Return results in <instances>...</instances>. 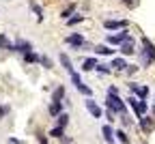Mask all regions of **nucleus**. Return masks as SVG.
<instances>
[{"label": "nucleus", "mask_w": 155, "mask_h": 144, "mask_svg": "<svg viewBox=\"0 0 155 144\" xmlns=\"http://www.w3.org/2000/svg\"><path fill=\"white\" fill-rule=\"evenodd\" d=\"M67 43L71 45V47H75V50H82V47H88V43H86V39L82 37V34H78V32H73V34H69L67 39Z\"/></svg>", "instance_id": "7ed1b4c3"}, {"label": "nucleus", "mask_w": 155, "mask_h": 144, "mask_svg": "<svg viewBox=\"0 0 155 144\" xmlns=\"http://www.w3.org/2000/svg\"><path fill=\"white\" fill-rule=\"evenodd\" d=\"M58 60H61V65H63V67H65V69H67L69 73H73V65H71V58H69V56H67L65 52H63L61 56H58Z\"/></svg>", "instance_id": "4468645a"}, {"label": "nucleus", "mask_w": 155, "mask_h": 144, "mask_svg": "<svg viewBox=\"0 0 155 144\" xmlns=\"http://www.w3.org/2000/svg\"><path fill=\"white\" fill-rule=\"evenodd\" d=\"M78 90H80V93H82V95H86V99H88V97H91V95H93V90H91V88H88V86H86V84H80V86H78Z\"/></svg>", "instance_id": "cd10ccee"}, {"label": "nucleus", "mask_w": 155, "mask_h": 144, "mask_svg": "<svg viewBox=\"0 0 155 144\" xmlns=\"http://www.w3.org/2000/svg\"><path fill=\"white\" fill-rule=\"evenodd\" d=\"M9 112H11V108H9V106H0V118H5Z\"/></svg>", "instance_id": "7c9ffc66"}, {"label": "nucleus", "mask_w": 155, "mask_h": 144, "mask_svg": "<svg viewBox=\"0 0 155 144\" xmlns=\"http://www.w3.org/2000/svg\"><path fill=\"white\" fill-rule=\"evenodd\" d=\"M97 71L99 73H110V65H97Z\"/></svg>", "instance_id": "2f4dec72"}, {"label": "nucleus", "mask_w": 155, "mask_h": 144, "mask_svg": "<svg viewBox=\"0 0 155 144\" xmlns=\"http://www.w3.org/2000/svg\"><path fill=\"white\" fill-rule=\"evenodd\" d=\"M48 136H52V138H58V140H63V136H65V129H63V127H52Z\"/></svg>", "instance_id": "aec40b11"}, {"label": "nucleus", "mask_w": 155, "mask_h": 144, "mask_svg": "<svg viewBox=\"0 0 155 144\" xmlns=\"http://www.w3.org/2000/svg\"><path fill=\"white\" fill-rule=\"evenodd\" d=\"M69 75H71V82H73V84H75V88H78V86H80V84H84V82H82V77H80V75H78L75 71H73V73H69Z\"/></svg>", "instance_id": "bb28decb"}, {"label": "nucleus", "mask_w": 155, "mask_h": 144, "mask_svg": "<svg viewBox=\"0 0 155 144\" xmlns=\"http://www.w3.org/2000/svg\"><path fill=\"white\" fill-rule=\"evenodd\" d=\"M101 133H104V140H106L108 144L114 142V129H112L110 125H104V127H101Z\"/></svg>", "instance_id": "ddd939ff"}, {"label": "nucleus", "mask_w": 155, "mask_h": 144, "mask_svg": "<svg viewBox=\"0 0 155 144\" xmlns=\"http://www.w3.org/2000/svg\"><path fill=\"white\" fill-rule=\"evenodd\" d=\"M97 65H99V63H97L95 58H86L82 63V71H93V69H97Z\"/></svg>", "instance_id": "dca6fc26"}, {"label": "nucleus", "mask_w": 155, "mask_h": 144, "mask_svg": "<svg viewBox=\"0 0 155 144\" xmlns=\"http://www.w3.org/2000/svg\"><path fill=\"white\" fill-rule=\"evenodd\" d=\"M30 9H32V11L37 13V19H39V22H43V9L39 7L37 2H30Z\"/></svg>", "instance_id": "4be33fe9"}, {"label": "nucleus", "mask_w": 155, "mask_h": 144, "mask_svg": "<svg viewBox=\"0 0 155 144\" xmlns=\"http://www.w3.org/2000/svg\"><path fill=\"white\" fill-rule=\"evenodd\" d=\"M86 110L93 114V118H101V114H104V110H101L99 106H97V103H95V101H93L91 97L86 99Z\"/></svg>", "instance_id": "6e6552de"}, {"label": "nucleus", "mask_w": 155, "mask_h": 144, "mask_svg": "<svg viewBox=\"0 0 155 144\" xmlns=\"http://www.w3.org/2000/svg\"><path fill=\"white\" fill-rule=\"evenodd\" d=\"M140 129H142L144 133H151V131L155 129V118H151V116H142V118H140Z\"/></svg>", "instance_id": "1a4fd4ad"}, {"label": "nucleus", "mask_w": 155, "mask_h": 144, "mask_svg": "<svg viewBox=\"0 0 155 144\" xmlns=\"http://www.w3.org/2000/svg\"><path fill=\"white\" fill-rule=\"evenodd\" d=\"M65 99V86H56L52 93V101H63Z\"/></svg>", "instance_id": "f3484780"}, {"label": "nucleus", "mask_w": 155, "mask_h": 144, "mask_svg": "<svg viewBox=\"0 0 155 144\" xmlns=\"http://www.w3.org/2000/svg\"><path fill=\"white\" fill-rule=\"evenodd\" d=\"M39 63H41L45 69H52V58H48V56H41V58H39Z\"/></svg>", "instance_id": "c85d7f7f"}, {"label": "nucleus", "mask_w": 155, "mask_h": 144, "mask_svg": "<svg viewBox=\"0 0 155 144\" xmlns=\"http://www.w3.org/2000/svg\"><path fill=\"white\" fill-rule=\"evenodd\" d=\"M95 52H97V54H101V56H110L114 50H110L108 45H97V47H95Z\"/></svg>", "instance_id": "5701e85b"}, {"label": "nucleus", "mask_w": 155, "mask_h": 144, "mask_svg": "<svg viewBox=\"0 0 155 144\" xmlns=\"http://www.w3.org/2000/svg\"><path fill=\"white\" fill-rule=\"evenodd\" d=\"M108 95H119V88H116V86H110V88H108Z\"/></svg>", "instance_id": "473e14b6"}, {"label": "nucleus", "mask_w": 155, "mask_h": 144, "mask_svg": "<svg viewBox=\"0 0 155 144\" xmlns=\"http://www.w3.org/2000/svg\"><path fill=\"white\" fill-rule=\"evenodd\" d=\"M129 90H131V95H134L136 99H140V101H144L147 95H149V88H147V86H140V84H136V82H129Z\"/></svg>", "instance_id": "20e7f679"}, {"label": "nucleus", "mask_w": 155, "mask_h": 144, "mask_svg": "<svg viewBox=\"0 0 155 144\" xmlns=\"http://www.w3.org/2000/svg\"><path fill=\"white\" fill-rule=\"evenodd\" d=\"M123 2H125L127 7H136V5H138V0H123Z\"/></svg>", "instance_id": "72a5a7b5"}, {"label": "nucleus", "mask_w": 155, "mask_h": 144, "mask_svg": "<svg viewBox=\"0 0 155 144\" xmlns=\"http://www.w3.org/2000/svg\"><path fill=\"white\" fill-rule=\"evenodd\" d=\"M153 114H155V106H153Z\"/></svg>", "instance_id": "c9c22d12"}, {"label": "nucleus", "mask_w": 155, "mask_h": 144, "mask_svg": "<svg viewBox=\"0 0 155 144\" xmlns=\"http://www.w3.org/2000/svg\"><path fill=\"white\" fill-rule=\"evenodd\" d=\"M110 67H114L116 71H125L127 69V63H125V58H114L112 63H110Z\"/></svg>", "instance_id": "2eb2a0df"}, {"label": "nucleus", "mask_w": 155, "mask_h": 144, "mask_svg": "<svg viewBox=\"0 0 155 144\" xmlns=\"http://www.w3.org/2000/svg\"><path fill=\"white\" fill-rule=\"evenodd\" d=\"M104 28H108V30H125L127 22H125V19H106Z\"/></svg>", "instance_id": "0eeeda50"}, {"label": "nucleus", "mask_w": 155, "mask_h": 144, "mask_svg": "<svg viewBox=\"0 0 155 144\" xmlns=\"http://www.w3.org/2000/svg\"><path fill=\"white\" fill-rule=\"evenodd\" d=\"M138 69H140V67H136V65H127V69H125V73H127V75H134V73H136V71H138Z\"/></svg>", "instance_id": "c756f323"}, {"label": "nucleus", "mask_w": 155, "mask_h": 144, "mask_svg": "<svg viewBox=\"0 0 155 144\" xmlns=\"http://www.w3.org/2000/svg\"><path fill=\"white\" fill-rule=\"evenodd\" d=\"M9 144H22V142H19L17 138H9Z\"/></svg>", "instance_id": "f704fd0d"}, {"label": "nucleus", "mask_w": 155, "mask_h": 144, "mask_svg": "<svg viewBox=\"0 0 155 144\" xmlns=\"http://www.w3.org/2000/svg\"><path fill=\"white\" fill-rule=\"evenodd\" d=\"M39 58H41V56H37L35 52H28V54H24V60H26V63H39Z\"/></svg>", "instance_id": "393cba45"}, {"label": "nucleus", "mask_w": 155, "mask_h": 144, "mask_svg": "<svg viewBox=\"0 0 155 144\" xmlns=\"http://www.w3.org/2000/svg\"><path fill=\"white\" fill-rule=\"evenodd\" d=\"M114 136H116V140H119L121 144H127V142H129V136H127V133H125L123 129H119V131H114Z\"/></svg>", "instance_id": "412c9836"}, {"label": "nucleus", "mask_w": 155, "mask_h": 144, "mask_svg": "<svg viewBox=\"0 0 155 144\" xmlns=\"http://www.w3.org/2000/svg\"><path fill=\"white\" fill-rule=\"evenodd\" d=\"M0 50H9V52H13V43L7 39V34H0Z\"/></svg>", "instance_id": "6ab92c4d"}, {"label": "nucleus", "mask_w": 155, "mask_h": 144, "mask_svg": "<svg viewBox=\"0 0 155 144\" xmlns=\"http://www.w3.org/2000/svg\"><path fill=\"white\" fill-rule=\"evenodd\" d=\"M125 101H127V103L131 106V110L136 112V116H138V118L147 116V110H149V108H147V101H140V99H136L134 95H131V97H127Z\"/></svg>", "instance_id": "f03ea898"}, {"label": "nucleus", "mask_w": 155, "mask_h": 144, "mask_svg": "<svg viewBox=\"0 0 155 144\" xmlns=\"http://www.w3.org/2000/svg\"><path fill=\"white\" fill-rule=\"evenodd\" d=\"M129 39H131L129 32H127V30H121V32H116V34H110V37H108V43L121 45V43H125V41H129Z\"/></svg>", "instance_id": "39448f33"}, {"label": "nucleus", "mask_w": 155, "mask_h": 144, "mask_svg": "<svg viewBox=\"0 0 155 144\" xmlns=\"http://www.w3.org/2000/svg\"><path fill=\"white\" fill-rule=\"evenodd\" d=\"M13 52H17V54H28V52H32V43H30V41H26V39H19V41H15V43H13Z\"/></svg>", "instance_id": "423d86ee"}, {"label": "nucleus", "mask_w": 155, "mask_h": 144, "mask_svg": "<svg viewBox=\"0 0 155 144\" xmlns=\"http://www.w3.org/2000/svg\"><path fill=\"white\" fill-rule=\"evenodd\" d=\"M80 22H84V15H71V17L67 19L69 26H75V24H80Z\"/></svg>", "instance_id": "b1692460"}, {"label": "nucleus", "mask_w": 155, "mask_h": 144, "mask_svg": "<svg viewBox=\"0 0 155 144\" xmlns=\"http://www.w3.org/2000/svg\"><path fill=\"white\" fill-rule=\"evenodd\" d=\"M73 11H75V5H69V7H67V9L61 13V17H63V19H69V17L73 15Z\"/></svg>", "instance_id": "a878e982"}, {"label": "nucleus", "mask_w": 155, "mask_h": 144, "mask_svg": "<svg viewBox=\"0 0 155 144\" xmlns=\"http://www.w3.org/2000/svg\"><path fill=\"white\" fill-rule=\"evenodd\" d=\"M134 52H136V47H134V39H129V41H125V43H121V54L131 56Z\"/></svg>", "instance_id": "f8f14e48"}, {"label": "nucleus", "mask_w": 155, "mask_h": 144, "mask_svg": "<svg viewBox=\"0 0 155 144\" xmlns=\"http://www.w3.org/2000/svg\"><path fill=\"white\" fill-rule=\"evenodd\" d=\"M48 112H50V116H61L63 114V101H52Z\"/></svg>", "instance_id": "9b49d317"}, {"label": "nucleus", "mask_w": 155, "mask_h": 144, "mask_svg": "<svg viewBox=\"0 0 155 144\" xmlns=\"http://www.w3.org/2000/svg\"><path fill=\"white\" fill-rule=\"evenodd\" d=\"M142 50L147 52V56L153 60V63H155V45L151 43V41L147 39V37H142Z\"/></svg>", "instance_id": "9d476101"}, {"label": "nucleus", "mask_w": 155, "mask_h": 144, "mask_svg": "<svg viewBox=\"0 0 155 144\" xmlns=\"http://www.w3.org/2000/svg\"><path fill=\"white\" fill-rule=\"evenodd\" d=\"M67 125H69V114L67 112H63L61 116H56V127H63L65 129Z\"/></svg>", "instance_id": "a211bd4d"}, {"label": "nucleus", "mask_w": 155, "mask_h": 144, "mask_svg": "<svg viewBox=\"0 0 155 144\" xmlns=\"http://www.w3.org/2000/svg\"><path fill=\"white\" fill-rule=\"evenodd\" d=\"M106 106H108V110L114 112V114H121V116L127 114V106H125V101H123L119 95H108V97H106Z\"/></svg>", "instance_id": "f257e3e1"}]
</instances>
